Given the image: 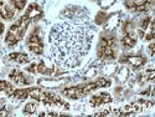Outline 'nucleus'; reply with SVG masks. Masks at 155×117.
<instances>
[{"label": "nucleus", "instance_id": "f257e3e1", "mask_svg": "<svg viewBox=\"0 0 155 117\" xmlns=\"http://www.w3.org/2000/svg\"><path fill=\"white\" fill-rule=\"evenodd\" d=\"M94 37V25L76 10L60 19L50 31V55L60 67L73 69L88 54Z\"/></svg>", "mask_w": 155, "mask_h": 117}, {"label": "nucleus", "instance_id": "f03ea898", "mask_svg": "<svg viewBox=\"0 0 155 117\" xmlns=\"http://www.w3.org/2000/svg\"><path fill=\"white\" fill-rule=\"evenodd\" d=\"M42 15H44V10L41 9V6L37 3H31L28 6L25 14L9 28L5 36V44L9 47H14L15 45H18L22 40L24 35L26 34V30L31 21L38 20L40 18H42Z\"/></svg>", "mask_w": 155, "mask_h": 117}, {"label": "nucleus", "instance_id": "7ed1b4c3", "mask_svg": "<svg viewBox=\"0 0 155 117\" xmlns=\"http://www.w3.org/2000/svg\"><path fill=\"white\" fill-rule=\"evenodd\" d=\"M110 80L107 79H97L94 81H88V82H83L76 86H70L61 90V94L67 97L70 100H81L83 97H86L87 95H89L91 92H93L94 90L101 88V87H109L110 86Z\"/></svg>", "mask_w": 155, "mask_h": 117}, {"label": "nucleus", "instance_id": "20e7f679", "mask_svg": "<svg viewBox=\"0 0 155 117\" xmlns=\"http://www.w3.org/2000/svg\"><path fill=\"white\" fill-rule=\"evenodd\" d=\"M26 96H28V98L41 101V102H44V105H47V106H56V107H62L64 110H70L68 102L62 100L55 92L42 90L40 87H26Z\"/></svg>", "mask_w": 155, "mask_h": 117}, {"label": "nucleus", "instance_id": "39448f33", "mask_svg": "<svg viewBox=\"0 0 155 117\" xmlns=\"http://www.w3.org/2000/svg\"><path fill=\"white\" fill-rule=\"evenodd\" d=\"M118 55V43L114 34H104L99 39L97 57L102 61H113Z\"/></svg>", "mask_w": 155, "mask_h": 117}, {"label": "nucleus", "instance_id": "423d86ee", "mask_svg": "<svg viewBox=\"0 0 155 117\" xmlns=\"http://www.w3.org/2000/svg\"><path fill=\"white\" fill-rule=\"evenodd\" d=\"M26 47L35 55H42L44 54V40L41 35L40 26H35L34 30L30 33V35L26 39Z\"/></svg>", "mask_w": 155, "mask_h": 117}, {"label": "nucleus", "instance_id": "0eeeda50", "mask_svg": "<svg viewBox=\"0 0 155 117\" xmlns=\"http://www.w3.org/2000/svg\"><path fill=\"white\" fill-rule=\"evenodd\" d=\"M123 35L120 39L122 46L125 49H132L137 44V34H135V25L132 20H125L123 24Z\"/></svg>", "mask_w": 155, "mask_h": 117}, {"label": "nucleus", "instance_id": "6e6552de", "mask_svg": "<svg viewBox=\"0 0 155 117\" xmlns=\"http://www.w3.org/2000/svg\"><path fill=\"white\" fill-rule=\"evenodd\" d=\"M138 35L144 41H153L155 36V24L151 16L141 19L138 26Z\"/></svg>", "mask_w": 155, "mask_h": 117}, {"label": "nucleus", "instance_id": "1a4fd4ad", "mask_svg": "<svg viewBox=\"0 0 155 117\" xmlns=\"http://www.w3.org/2000/svg\"><path fill=\"white\" fill-rule=\"evenodd\" d=\"M28 72L31 74H42V75H52L55 74V65L50 60H40L37 64H31L29 67H26Z\"/></svg>", "mask_w": 155, "mask_h": 117}, {"label": "nucleus", "instance_id": "9d476101", "mask_svg": "<svg viewBox=\"0 0 155 117\" xmlns=\"http://www.w3.org/2000/svg\"><path fill=\"white\" fill-rule=\"evenodd\" d=\"M9 79L18 86H30L34 80L30 76H28L24 71L19 70V69H14L10 74H9Z\"/></svg>", "mask_w": 155, "mask_h": 117}, {"label": "nucleus", "instance_id": "9b49d317", "mask_svg": "<svg viewBox=\"0 0 155 117\" xmlns=\"http://www.w3.org/2000/svg\"><path fill=\"white\" fill-rule=\"evenodd\" d=\"M119 62L129 65L132 69L137 70V69H140L144 66L147 64V59L141 55H122L119 57Z\"/></svg>", "mask_w": 155, "mask_h": 117}, {"label": "nucleus", "instance_id": "f8f14e48", "mask_svg": "<svg viewBox=\"0 0 155 117\" xmlns=\"http://www.w3.org/2000/svg\"><path fill=\"white\" fill-rule=\"evenodd\" d=\"M124 6L133 12H144L150 10L153 6V0H143V2H135V0H125Z\"/></svg>", "mask_w": 155, "mask_h": 117}, {"label": "nucleus", "instance_id": "ddd939ff", "mask_svg": "<svg viewBox=\"0 0 155 117\" xmlns=\"http://www.w3.org/2000/svg\"><path fill=\"white\" fill-rule=\"evenodd\" d=\"M154 106V102L150 100H138L135 102L132 103H128V105L123 108L125 111H132V112H138V111H144V110H149L150 107Z\"/></svg>", "mask_w": 155, "mask_h": 117}, {"label": "nucleus", "instance_id": "4468645a", "mask_svg": "<svg viewBox=\"0 0 155 117\" xmlns=\"http://www.w3.org/2000/svg\"><path fill=\"white\" fill-rule=\"evenodd\" d=\"M113 102V97L110 96V94L108 92H99V94H96L91 97L89 100V105L92 107H98V106H102V105H106V103H110Z\"/></svg>", "mask_w": 155, "mask_h": 117}, {"label": "nucleus", "instance_id": "2eb2a0df", "mask_svg": "<svg viewBox=\"0 0 155 117\" xmlns=\"http://www.w3.org/2000/svg\"><path fill=\"white\" fill-rule=\"evenodd\" d=\"M8 60L11 62H15L19 65H25L30 62V57L26 53H22V51H19V53H11L10 55H8Z\"/></svg>", "mask_w": 155, "mask_h": 117}, {"label": "nucleus", "instance_id": "dca6fc26", "mask_svg": "<svg viewBox=\"0 0 155 117\" xmlns=\"http://www.w3.org/2000/svg\"><path fill=\"white\" fill-rule=\"evenodd\" d=\"M14 16H15V10L0 0V18L4 20H11Z\"/></svg>", "mask_w": 155, "mask_h": 117}, {"label": "nucleus", "instance_id": "f3484780", "mask_svg": "<svg viewBox=\"0 0 155 117\" xmlns=\"http://www.w3.org/2000/svg\"><path fill=\"white\" fill-rule=\"evenodd\" d=\"M154 76H155V72L153 69H148L145 70L144 72H141L139 76H138V80H139V84H144L147 81H150L154 79Z\"/></svg>", "mask_w": 155, "mask_h": 117}, {"label": "nucleus", "instance_id": "a211bd4d", "mask_svg": "<svg viewBox=\"0 0 155 117\" xmlns=\"http://www.w3.org/2000/svg\"><path fill=\"white\" fill-rule=\"evenodd\" d=\"M37 107H38L37 101H36V102H29V103H26V105H25L22 112H24L25 115H32V113H35V112L37 111Z\"/></svg>", "mask_w": 155, "mask_h": 117}, {"label": "nucleus", "instance_id": "6ab92c4d", "mask_svg": "<svg viewBox=\"0 0 155 117\" xmlns=\"http://www.w3.org/2000/svg\"><path fill=\"white\" fill-rule=\"evenodd\" d=\"M10 2V5L14 8L15 10H22L25 6H26V3H28V0H9Z\"/></svg>", "mask_w": 155, "mask_h": 117}, {"label": "nucleus", "instance_id": "aec40b11", "mask_svg": "<svg viewBox=\"0 0 155 117\" xmlns=\"http://www.w3.org/2000/svg\"><path fill=\"white\" fill-rule=\"evenodd\" d=\"M12 90H14V86H12L9 81L0 80V91H4V92H6V95H9Z\"/></svg>", "mask_w": 155, "mask_h": 117}, {"label": "nucleus", "instance_id": "412c9836", "mask_svg": "<svg viewBox=\"0 0 155 117\" xmlns=\"http://www.w3.org/2000/svg\"><path fill=\"white\" fill-rule=\"evenodd\" d=\"M40 116H64V115L58 113V112H42V113H40Z\"/></svg>", "mask_w": 155, "mask_h": 117}, {"label": "nucleus", "instance_id": "4be33fe9", "mask_svg": "<svg viewBox=\"0 0 155 117\" xmlns=\"http://www.w3.org/2000/svg\"><path fill=\"white\" fill-rule=\"evenodd\" d=\"M9 115H11V112L6 107H2V108H0V116H9Z\"/></svg>", "mask_w": 155, "mask_h": 117}, {"label": "nucleus", "instance_id": "5701e85b", "mask_svg": "<svg viewBox=\"0 0 155 117\" xmlns=\"http://www.w3.org/2000/svg\"><path fill=\"white\" fill-rule=\"evenodd\" d=\"M154 47H155V44L154 43H151L150 45H149V47H148V53H149V55L153 57L154 56Z\"/></svg>", "mask_w": 155, "mask_h": 117}, {"label": "nucleus", "instance_id": "b1692460", "mask_svg": "<svg viewBox=\"0 0 155 117\" xmlns=\"http://www.w3.org/2000/svg\"><path fill=\"white\" fill-rule=\"evenodd\" d=\"M4 30H5V26H4V24L0 21V36L3 35V33H4Z\"/></svg>", "mask_w": 155, "mask_h": 117}]
</instances>
